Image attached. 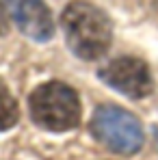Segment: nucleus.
I'll list each match as a JSON object with an SVG mask.
<instances>
[{
    "mask_svg": "<svg viewBox=\"0 0 158 160\" xmlns=\"http://www.w3.org/2000/svg\"><path fill=\"white\" fill-rule=\"evenodd\" d=\"M61 28L67 48L82 61H95L110 48L113 24L104 11L91 2L74 0L61 13Z\"/></svg>",
    "mask_w": 158,
    "mask_h": 160,
    "instance_id": "obj_1",
    "label": "nucleus"
},
{
    "mask_svg": "<svg viewBox=\"0 0 158 160\" xmlns=\"http://www.w3.org/2000/svg\"><path fill=\"white\" fill-rule=\"evenodd\" d=\"M28 108L33 121L48 132L74 130L82 115L78 93L59 80L39 84L28 98Z\"/></svg>",
    "mask_w": 158,
    "mask_h": 160,
    "instance_id": "obj_2",
    "label": "nucleus"
},
{
    "mask_svg": "<svg viewBox=\"0 0 158 160\" xmlns=\"http://www.w3.org/2000/svg\"><path fill=\"white\" fill-rule=\"evenodd\" d=\"M89 128H91V134L95 136V141H100L110 152L121 154V156L136 154L145 141L139 119L130 110L115 106V104H102L95 108Z\"/></svg>",
    "mask_w": 158,
    "mask_h": 160,
    "instance_id": "obj_3",
    "label": "nucleus"
},
{
    "mask_svg": "<svg viewBox=\"0 0 158 160\" xmlns=\"http://www.w3.org/2000/svg\"><path fill=\"white\" fill-rule=\"evenodd\" d=\"M98 78L110 89L128 95L132 100H141L147 98L154 91V78L150 67L134 56H121L110 61L98 72Z\"/></svg>",
    "mask_w": 158,
    "mask_h": 160,
    "instance_id": "obj_4",
    "label": "nucleus"
},
{
    "mask_svg": "<svg viewBox=\"0 0 158 160\" xmlns=\"http://www.w3.org/2000/svg\"><path fill=\"white\" fill-rule=\"evenodd\" d=\"M9 13L20 28L33 41H48L54 35L52 13L43 0H7Z\"/></svg>",
    "mask_w": 158,
    "mask_h": 160,
    "instance_id": "obj_5",
    "label": "nucleus"
},
{
    "mask_svg": "<svg viewBox=\"0 0 158 160\" xmlns=\"http://www.w3.org/2000/svg\"><path fill=\"white\" fill-rule=\"evenodd\" d=\"M18 119H20L18 102H15V98L11 95L9 87L0 78V132L11 130V128L18 123Z\"/></svg>",
    "mask_w": 158,
    "mask_h": 160,
    "instance_id": "obj_6",
    "label": "nucleus"
},
{
    "mask_svg": "<svg viewBox=\"0 0 158 160\" xmlns=\"http://www.w3.org/2000/svg\"><path fill=\"white\" fill-rule=\"evenodd\" d=\"M7 28H9V24H7V13H4L2 2H0V35H4V32H7Z\"/></svg>",
    "mask_w": 158,
    "mask_h": 160,
    "instance_id": "obj_7",
    "label": "nucleus"
},
{
    "mask_svg": "<svg viewBox=\"0 0 158 160\" xmlns=\"http://www.w3.org/2000/svg\"><path fill=\"white\" fill-rule=\"evenodd\" d=\"M154 136H156V143H158V128H154Z\"/></svg>",
    "mask_w": 158,
    "mask_h": 160,
    "instance_id": "obj_8",
    "label": "nucleus"
}]
</instances>
